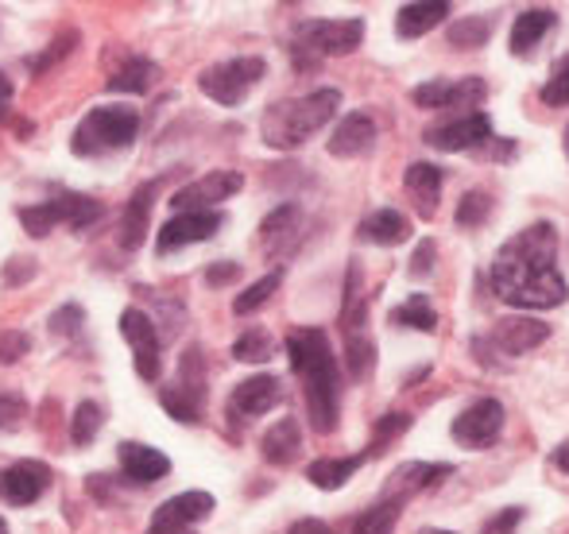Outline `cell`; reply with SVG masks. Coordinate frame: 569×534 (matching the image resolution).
<instances>
[{
    "instance_id": "cell-33",
    "label": "cell",
    "mask_w": 569,
    "mask_h": 534,
    "mask_svg": "<svg viewBox=\"0 0 569 534\" xmlns=\"http://www.w3.org/2000/svg\"><path fill=\"white\" fill-rule=\"evenodd\" d=\"M101 430V406L93 400H82L74 406V419H70V442L74 445H90Z\"/></svg>"
},
{
    "instance_id": "cell-13",
    "label": "cell",
    "mask_w": 569,
    "mask_h": 534,
    "mask_svg": "<svg viewBox=\"0 0 569 534\" xmlns=\"http://www.w3.org/2000/svg\"><path fill=\"white\" fill-rule=\"evenodd\" d=\"M210 512H213L210 492H182V496L156 507V515H151V534H182L187 527H194V523L210 520Z\"/></svg>"
},
{
    "instance_id": "cell-10",
    "label": "cell",
    "mask_w": 569,
    "mask_h": 534,
    "mask_svg": "<svg viewBox=\"0 0 569 534\" xmlns=\"http://www.w3.org/2000/svg\"><path fill=\"white\" fill-rule=\"evenodd\" d=\"M503 434V403L480 400L469 411H461L453 419V442L469 445V450H488L496 445V437Z\"/></svg>"
},
{
    "instance_id": "cell-48",
    "label": "cell",
    "mask_w": 569,
    "mask_h": 534,
    "mask_svg": "<svg viewBox=\"0 0 569 534\" xmlns=\"http://www.w3.org/2000/svg\"><path fill=\"white\" fill-rule=\"evenodd\" d=\"M287 534H333V531L326 527L322 520H299V523H295V527L287 531Z\"/></svg>"
},
{
    "instance_id": "cell-9",
    "label": "cell",
    "mask_w": 569,
    "mask_h": 534,
    "mask_svg": "<svg viewBox=\"0 0 569 534\" xmlns=\"http://www.w3.org/2000/svg\"><path fill=\"white\" fill-rule=\"evenodd\" d=\"M240 187H244V174L240 171H210V174H202V179L187 182V187L171 198V205L179 213H206L218 202L237 194Z\"/></svg>"
},
{
    "instance_id": "cell-26",
    "label": "cell",
    "mask_w": 569,
    "mask_h": 534,
    "mask_svg": "<svg viewBox=\"0 0 569 534\" xmlns=\"http://www.w3.org/2000/svg\"><path fill=\"white\" fill-rule=\"evenodd\" d=\"M365 457H318L315 465L307 468V481L322 492H338L345 481L360 468Z\"/></svg>"
},
{
    "instance_id": "cell-23",
    "label": "cell",
    "mask_w": 569,
    "mask_h": 534,
    "mask_svg": "<svg viewBox=\"0 0 569 534\" xmlns=\"http://www.w3.org/2000/svg\"><path fill=\"white\" fill-rule=\"evenodd\" d=\"M260 450H263V461H271V465H291V461L299 457V450H302L299 422H295V419H279L276 426L263 434Z\"/></svg>"
},
{
    "instance_id": "cell-16",
    "label": "cell",
    "mask_w": 569,
    "mask_h": 534,
    "mask_svg": "<svg viewBox=\"0 0 569 534\" xmlns=\"http://www.w3.org/2000/svg\"><path fill=\"white\" fill-rule=\"evenodd\" d=\"M427 140H430V148H438V151H469L492 140V121H488V113H465L450 124L430 129Z\"/></svg>"
},
{
    "instance_id": "cell-31",
    "label": "cell",
    "mask_w": 569,
    "mask_h": 534,
    "mask_svg": "<svg viewBox=\"0 0 569 534\" xmlns=\"http://www.w3.org/2000/svg\"><path fill=\"white\" fill-rule=\"evenodd\" d=\"M453 473V465H422V461H411V465H403L399 468L391 481L399 484V488H411V492H419V488H427V484H435V481H442V476H450ZM399 492V496H403Z\"/></svg>"
},
{
    "instance_id": "cell-1",
    "label": "cell",
    "mask_w": 569,
    "mask_h": 534,
    "mask_svg": "<svg viewBox=\"0 0 569 534\" xmlns=\"http://www.w3.org/2000/svg\"><path fill=\"white\" fill-rule=\"evenodd\" d=\"M558 233L550 221L511 236L492 264V286L508 306L555 310L569 299L566 275L558 271Z\"/></svg>"
},
{
    "instance_id": "cell-36",
    "label": "cell",
    "mask_w": 569,
    "mask_h": 534,
    "mask_svg": "<svg viewBox=\"0 0 569 534\" xmlns=\"http://www.w3.org/2000/svg\"><path fill=\"white\" fill-rule=\"evenodd\" d=\"M488 36H492L488 20H457L450 28V47H485Z\"/></svg>"
},
{
    "instance_id": "cell-18",
    "label": "cell",
    "mask_w": 569,
    "mask_h": 534,
    "mask_svg": "<svg viewBox=\"0 0 569 534\" xmlns=\"http://www.w3.org/2000/svg\"><path fill=\"white\" fill-rule=\"evenodd\" d=\"M120 468L132 484H156L171 473V461L167 453L151 450V445H140V442H124L120 445Z\"/></svg>"
},
{
    "instance_id": "cell-43",
    "label": "cell",
    "mask_w": 569,
    "mask_h": 534,
    "mask_svg": "<svg viewBox=\"0 0 569 534\" xmlns=\"http://www.w3.org/2000/svg\"><path fill=\"white\" fill-rule=\"evenodd\" d=\"M82 322H86L82 306H74V302H70V306H62V310H54V314H51V333H59V337H67V333H74Z\"/></svg>"
},
{
    "instance_id": "cell-19",
    "label": "cell",
    "mask_w": 569,
    "mask_h": 534,
    "mask_svg": "<svg viewBox=\"0 0 569 534\" xmlns=\"http://www.w3.org/2000/svg\"><path fill=\"white\" fill-rule=\"evenodd\" d=\"M376 140V121L368 113H349L330 135V155L338 159H357L372 148Z\"/></svg>"
},
{
    "instance_id": "cell-20",
    "label": "cell",
    "mask_w": 569,
    "mask_h": 534,
    "mask_svg": "<svg viewBox=\"0 0 569 534\" xmlns=\"http://www.w3.org/2000/svg\"><path fill=\"white\" fill-rule=\"evenodd\" d=\"M156 194H159V179L148 182V187H140L132 194V202H128L124 225H120V244H124L128 252H136L143 244V233H148V221H151V205H156Z\"/></svg>"
},
{
    "instance_id": "cell-29",
    "label": "cell",
    "mask_w": 569,
    "mask_h": 534,
    "mask_svg": "<svg viewBox=\"0 0 569 534\" xmlns=\"http://www.w3.org/2000/svg\"><path fill=\"white\" fill-rule=\"evenodd\" d=\"M391 322L407 325V330H422V333H435L438 330V314L430 306L427 294H411L399 310H391Z\"/></svg>"
},
{
    "instance_id": "cell-5",
    "label": "cell",
    "mask_w": 569,
    "mask_h": 534,
    "mask_svg": "<svg viewBox=\"0 0 569 534\" xmlns=\"http://www.w3.org/2000/svg\"><path fill=\"white\" fill-rule=\"evenodd\" d=\"M101 202L93 198H82V194H67V198H54V202H39V205H23L20 210V225L28 229L31 236H47L54 233L59 225H70V229H90L101 221Z\"/></svg>"
},
{
    "instance_id": "cell-34",
    "label": "cell",
    "mask_w": 569,
    "mask_h": 534,
    "mask_svg": "<svg viewBox=\"0 0 569 534\" xmlns=\"http://www.w3.org/2000/svg\"><path fill=\"white\" fill-rule=\"evenodd\" d=\"M271 333L268 330H248V333H240L237 337V345H232V356L237 361H244V364H263L271 356Z\"/></svg>"
},
{
    "instance_id": "cell-12",
    "label": "cell",
    "mask_w": 569,
    "mask_h": 534,
    "mask_svg": "<svg viewBox=\"0 0 569 534\" xmlns=\"http://www.w3.org/2000/svg\"><path fill=\"white\" fill-rule=\"evenodd\" d=\"M120 333L124 341L132 345V356H136V372L143 380H159V330L143 310L128 306L120 314Z\"/></svg>"
},
{
    "instance_id": "cell-28",
    "label": "cell",
    "mask_w": 569,
    "mask_h": 534,
    "mask_svg": "<svg viewBox=\"0 0 569 534\" xmlns=\"http://www.w3.org/2000/svg\"><path fill=\"white\" fill-rule=\"evenodd\" d=\"M399 512H403V496L383 500V504L368 507V512L352 523V534H391L399 523Z\"/></svg>"
},
{
    "instance_id": "cell-38",
    "label": "cell",
    "mask_w": 569,
    "mask_h": 534,
    "mask_svg": "<svg viewBox=\"0 0 569 534\" xmlns=\"http://www.w3.org/2000/svg\"><path fill=\"white\" fill-rule=\"evenodd\" d=\"M542 101H547V105H558V109L569 105V54L555 67V74L547 78V85H542Z\"/></svg>"
},
{
    "instance_id": "cell-4",
    "label": "cell",
    "mask_w": 569,
    "mask_h": 534,
    "mask_svg": "<svg viewBox=\"0 0 569 534\" xmlns=\"http://www.w3.org/2000/svg\"><path fill=\"white\" fill-rule=\"evenodd\" d=\"M140 132V113L128 105H98L82 117V124L74 129L70 151L82 159H98V155H113L124 151L128 143Z\"/></svg>"
},
{
    "instance_id": "cell-40",
    "label": "cell",
    "mask_w": 569,
    "mask_h": 534,
    "mask_svg": "<svg viewBox=\"0 0 569 534\" xmlns=\"http://www.w3.org/2000/svg\"><path fill=\"white\" fill-rule=\"evenodd\" d=\"M411 426V414H388V419L376 422V434H372V445H368V453H380L388 442H396L403 430Z\"/></svg>"
},
{
    "instance_id": "cell-52",
    "label": "cell",
    "mask_w": 569,
    "mask_h": 534,
    "mask_svg": "<svg viewBox=\"0 0 569 534\" xmlns=\"http://www.w3.org/2000/svg\"><path fill=\"white\" fill-rule=\"evenodd\" d=\"M0 534H8V523L4 520H0Z\"/></svg>"
},
{
    "instance_id": "cell-41",
    "label": "cell",
    "mask_w": 569,
    "mask_h": 534,
    "mask_svg": "<svg viewBox=\"0 0 569 534\" xmlns=\"http://www.w3.org/2000/svg\"><path fill=\"white\" fill-rule=\"evenodd\" d=\"M31 353V337L20 330H4L0 333V364H16Z\"/></svg>"
},
{
    "instance_id": "cell-22",
    "label": "cell",
    "mask_w": 569,
    "mask_h": 534,
    "mask_svg": "<svg viewBox=\"0 0 569 534\" xmlns=\"http://www.w3.org/2000/svg\"><path fill=\"white\" fill-rule=\"evenodd\" d=\"M442 182H446V174L438 171L435 163H411V167H407L403 187L411 190V198H415V205H419L422 218H435L438 194H442Z\"/></svg>"
},
{
    "instance_id": "cell-3",
    "label": "cell",
    "mask_w": 569,
    "mask_h": 534,
    "mask_svg": "<svg viewBox=\"0 0 569 534\" xmlns=\"http://www.w3.org/2000/svg\"><path fill=\"white\" fill-rule=\"evenodd\" d=\"M341 109V93L338 90H315L307 98H295V101H279L263 113L260 132L268 148L279 151H291L299 143H307L315 132H322L326 124L338 117Z\"/></svg>"
},
{
    "instance_id": "cell-11",
    "label": "cell",
    "mask_w": 569,
    "mask_h": 534,
    "mask_svg": "<svg viewBox=\"0 0 569 534\" xmlns=\"http://www.w3.org/2000/svg\"><path fill=\"white\" fill-rule=\"evenodd\" d=\"M226 225V213L218 210H206V213H174L163 229H159V241H156V252L167 256V252H179L187 244H198V241H210L218 229Z\"/></svg>"
},
{
    "instance_id": "cell-7",
    "label": "cell",
    "mask_w": 569,
    "mask_h": 534,
    "mask_svg": "<svg viewBox=\"0 0 569 534\" xmlns=\"http://www.w3.org/2000/svg\"><path fill=\"white\" fill-rule=\"evenodd\" d=\"M365 39V23L360 20H307L295 31V54L299 62L326 59V54H349Z\"/></svg>"
},
{
    "instance_id": "cell-49",
    "label": "cell",
    "mask_w": 569,
    "mask_h": 534,
    "mask_svg": "<svg viewBox=\"0 0 569 534\" xmlns=\"http://www.w3.org/2000/svg\"><path fill=\"white\" fill-rule=\"evenodd\" d=\"M555 465H558V468H562V473H569V442L562 445V450H558V453H555Z\"/></svg>"
},
{
    "instance_id": "cell-21",
    "label": "cell",
    "mask_w": 569,
    "mask_h": 534,
    "mask_svg": "<svg viewBox=\"0 0 569 534\" xmlns=\"http://www.w3.org/2000/svg\"><path fill=\"white\" fill-rule=\"evenodd\" d=\"M555 8H527V12L516 16V23H511V54H531L535 47L547 39V31L555 28Z\"/></svg>"
},
{
    "instance_id": "cell-25",
    "label": "cell",
    "mask_w": 569,
    "mask_h": 534,
    "mask_svg": "<svg viewBox=\"0 0 569 534\" xmlns=\"http://www.w3.org/2000/svg\"><path fill=\"white\" fill-rule=\"evenodd\" d=\"M360 236L372 244H403L411 236V225H407L403 213L396 210H376L360 221Z\"/></svg>"
},
{
    "instance_id": "cell-35",
    "label": "cell",
    "mask_w": 569,
    "mask_h": 534,
    "mask_svg": "<svg viewBox=\"0 0 569 534\" xmlns=\"http://www.w3.org/2000/svg\"><path fill=\"white\" fill-rule=\"evenodd\" d=\"M295 225H299V205H279V210L268 213V218H263V225H260L263 244H268V249H276V244L283 241Z\"/></svg>"
},
{
    "instance_id": "cell-6",
    "label": "cell",
    "mask_w": 569,
    "mask_h": 534,
    "mask_svg": "<svg viewBox=\"0 0 569 534\" xmlns=\"http://www.w3.org/2000/svg\"><path fill=\"white\" fill-rule=\"evenodd\" d=\"M263 74H268V62L256 59V54H240V59H229V62H218V67L202 70L198 85H202L206 98H213L218 105H240V101L260 85Z\"/></svg>"
},
{
    "instance_id": "cell-2",
    "label": "cell",
    "mask_w": 569,
    "mask_h": 534,
    "mask_svg": "<svg viewBox=\"0 0 569 534\" xmlns=\"http://www.w3.org/2000/svg\"><path fill=\"white\" fill-rule=\"evenodd\" d=\"M287 356H291V369L299 372L302 387H307V406L315 430L318 434L338 430L341 376H338V356L330 349V337L322 330H295L287 337Z\"/></svg>"
},
{
    "instance_id": "cell-8",
    "label": "cell",
    "mask_w": 569,
    "mask_h": 534,
    "mask_svg": "<svg viewBox=\"0 0 569 534\" xmlns=\"http://www.w3.org/2000/svg\"><path fill=\"white\" fill-rule=\"evenodd\" d=\"M488 98L485 82L480 78H435V82H422L411 90V101L419 109H472Z\"/></svg>"
},
{
    "instance_id": "cell-39",
    "label": "cell",
    "mask_w": 569,
    "mask_h": 534,
    "mask_svg": "<svg viewBox=\"0 0 569 534\" xmlns=\"http://www.w3.org/2000/svg\"><path fill=\"white\" fill-rule=\"evenodd\" d=\"M159 403H163L167 411H171V419H179V422H198V414H202V403H194L190 395H182L179 387H163Z\"/></svg>"
},
{
    "instance_id": "cell-32",
    "label": "cell",
    "mask_w": 569,
    "mask_h": 534,
    "mask_svg": "<svg viewBox=\"0 0 569 534\" xmlns=\"http://www.w3.org/2000/svg\"><path fill=\"white\" fill-rule=\"evenodd\" d=\"M279 283H283V271H268V275L263 279H256L252 286H248L244 294H237V302H232V310H237V314H252V310H260L263 302L271 299V294L279 291Z\"/></svg>"
},
{
    "instance_id": "cell-17",
    "label": "cell",
    "mask_w": 569,
    "mask_h": 534,
    "mask_svg": "<svg viewBox=\"0 0 569 534\" xmlns=\"http://www.w3.org/2000/svg\"><path fill=\"white\" fill-rule=\"evenodd\" d=\"M47 484H51V473H47L43 465H36V461H20V465H12V468L0 473V496L16 507H28L43 496Z\"/></svg>"
},
{
    "instance_id": "cell-37",
    "label": "cell",
    "mask_w": 569,
    "mask_h": 534,
    "mask_svg": "<svg viewBox=\"0 0 569 534\" xmlns=\"http://www.w3.org/2000/svg\"><path fill=\"white\" fill-rule=\"evenodd\" d=\"M488 213H492V198L480 194V190H472V194L461 198V205H457V225H485Z\"/></svg>"
},
{
    "instance_id": "cell-14",
    "label": "cell",
    "mask_w": 569,
    "mask_h": 534,
    "mask_svg": "<svg viewBox=\"0 0 569 534\" xmlns=\"http://www.w3.org/2000/svg\"><path fill=\"white\" fill-rule=\"evenodd\" d=\"M547 337H550V325L539 322V318H503L488 333V345L500 356H523L531 349H539Z\"/></svg>"
},
{
    "instance_id": "cell-47",
    "label": "cell",
    "mask_w": 569,
    "mask_h": 534,
    "mask_svg": "<svg viewBox=\"0 0 569 534\" xmlns=\"http://www.w3.org/2000/svg\"><path fill=\"white\" fill-rule=\"evenodd\" d=\"M237 275H240V264H229V260H221V264H213L210 271H206V283H210V286H226Z\"/></svg>"
},
{
    "instance_id": "cell-24",
    "label": "cell",
    "mask_w": 569,
    "mask_h": 534,
    "mask_svg": "<svg viewBox=\"0 0 569 534\" xmlns=\"http://www.w3.org/2000/svg\"><path fill=\"white\" fill-rule=\"evenodd\" d=\"M446 16H450V4H403L396 16V31L399 39H419L427 31H435Z\"/></svg>"
},
{
    "instance_id": "cell-42",
    "label": "cell",
    "mask_w": 569,
    "mask_h": 534,
    "mask_svg": "<svg viewBox=\"0 0 569 534\" xmlns=\"http://www.w3.org/2000/svg\"><path fill=\"white\" fill-rule=\"evenodd\" d=\"M28 414V403L16 392H0V430H16Z\"/></svg>"
},
{
    "instance_id": "cell-30",
    "label": "cell",
    "mask_w": 569,
    "mask_h": 534,
    "mask_svg": "<svg viewBox=\"0 0 569 534\" xmlns=\"http://www.w3.org/2000/svg\"><path fill=\"white\" fill-rule=\"evenodd\" d=\"M345 364H349L352 380H368L376 364V345L368 333H345Z\"/></svg>"
},
{
    "instance_id": "cell-27",
    "label": "cell",
    "mask_w": 569,
    "mask_h": 534,
    "mask_svg": "<svg viewBox=\"0 0 569 534\" xmlns=\"http://www.w3.org/2000/svg\"><path fill=\"white\" fill-rule=\"evenodd\" d=\"M159 78V67L151 59H128L124 67L109 78V90L113 93H148Z\"/></svg>"
},
{
    "instance_id": "cell-50",
    "label": "cell",
    "mask_w": 569,
    "mask_h": 534,
    "mask_svg": "<svg viewBox=\"0 0 569 534\" xmlns=\"http://www.w3.org/2000/svg\"><path fill=\"white\" fill-rule=\"evenodd\" d=\"M8 98H12V82H8V78L0 74V109L8 105Z\"/></svg>"
},
{
    "instance_id": "cell-15",
    "label": "cell",
    "mask_w": 569,
    "mask_h": 534,
    "mask_svg": "<svg viewBox=\"0 0 569 534\" xmlns=\"http://www.w3.org/2000/svg\"><path fill=\"white\" fill-rule=\"evenodd\" d=\"M279 400H283V384H279L276 376H252L232 387L229 414H232V422H252V419H260V414H268L271 406H279Z\"/></svg>"
},
{
    "instance_id": "cell-46",
    "label": "cell",
    "mask_w": 569,
    "mask_h": 534,
    "mask_svg": "<svg viewBox=\"0 0 569 534\" xmlns=\"http://www.w3.org/2000/svg\"><path fill=\"white\" fill-rule=\"evenodd\" d=\"M430 268H435V241H422L419 249H415V256H411V275L427 279Z\"/></svg>"
},
{
    "instance_id": "cell-53",
    "label": "cell",
    "mask_w": 569,
    "mask_h": 534,
    "mask_svg": "<svg viewBox=\"0 0 569 534\" xmlns=\"http://www.w3.org/2000/svg\"><path fill=\"white\" fill-rule=\"evenodd\" d=\"M427 534H438V531H427Z\"/></svg>"
},
{
    "instance_id": "cell-44",
    "label": "cell",
    "mask_w": 569,
    "mask_h": 534,
    "mask_svg": "<svg viewBox=\"0 0 569 534\" xmlns=\"http://www.w3.org/2000/svg\"><path fill=\"white\" fill-rule=\"evenodd\" d=\"M74 43H78V36H74V31H67V36L54 39V43L47 47V51L39 54L36 62H31V70H47V67H54V62H59L62 54H70V47H74Z\"/></svg>"
},
{
    "instance_id": "cell-45",
    "label": "cell",
    "mask_w": 569,
    "mask_h": 534,
    "mask_svg": "<svg viewBox=\"0 0 569 534\" xmlns=\"http://www.w3.org/2000/svg\"><path fill=\"white\" fill-rule=\"evenodd\" d=\"M523 523V507H508V512L492 515V520L485 523V534H511Z\"/></svg>"
},
{
    "instance_id": "cell-51",
    "label": "cell",
    "mask_w": 569,
    "mask_h": 534,
    "mask_svg": "<svg viewBox=\"0 0 569 534\" xmlns=\"http://www.w3.org/2000/svg\"><path fill=\"white\" fill-rule=\"evenodd\" d=\"M562 148H566V159H569V124H566V135H562Z\"/></svg>"
}]
</instances>
